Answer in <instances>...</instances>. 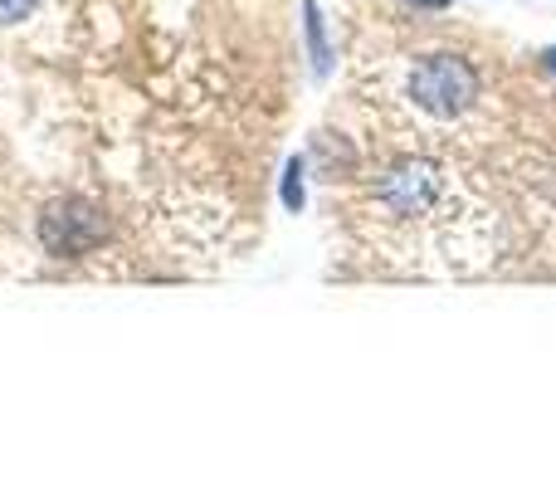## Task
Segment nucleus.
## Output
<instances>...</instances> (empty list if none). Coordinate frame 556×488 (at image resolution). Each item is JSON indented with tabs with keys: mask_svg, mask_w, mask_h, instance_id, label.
<instances>
[{
	"mask_svg": "<svg viewBox=\"0 0 556 488\" xmlns=\"http://www.w3.org/2000/svg\"><path fill=\"white\" fill-rule=\"evenodd\" d=\"M410 98L420 113L450 123V117H459L473 108V98H479V74H473L459 54H430L425 64H415Z\"/></svg>",
	"mask_w": 556,
	"mask_h": 488,
	"instance_id": "1",
	"label": "nucleus"
},
{
	"mask_svg": "<svg viewBox=\"0 0 556 488\" xmlns=\"http://www.w3.org/2000/svg\"><path fill=\"white\" fill-rule=\"evenodd\" d=\"M103 235H108L103 211H98L93 201H84V196H64V201H54L45 211V221H39V240H45V249L59 254V259L88 254Z\"/></svg>",
	"mask_w": 556,
	"mask_h": 488,
	"instance_id": "2",
	"label": "nucleus"
},
{
	"mask_svg": "<svg viewBox=\"0 0 556 488\" xmlns=\"http://www.w3.org/2000/svg\"><path fill=\"white\" fill-rule=\"evenodd\" d=\"M381 211L395 221H410V215H430L440 201V172L430 162H401L381 176Z\"/></svg>",
	"mask_w": 556,
	"mask_h": 488,
	"instance_id": "3",
	"label": "nucleus"
},
{
	"mask_svg": "<svg viewBox=\"0 0 556 488\" xmlns=\"http://www.w3.org/2000/svg\"><path fill=\"white\" fill-rule=\"evenodd\" d=\"M303 35H307V59H313V74L327 78V74H332V39H327V25H323L317 0H303Z\"/></svg>",
	"mask_w": 556,
	"mask_h": 488,
	"instance_id": "4",
	"label": "nucleus"
},
{
	"mask_svg": "<svg viewBox=\"0 0 556 488\" xmlns=\"http://www.w3.org/2000/svg\"><path fill=\"white\" fill-rule=\"evenodd\" d=\"M283 205L288 211H303V157H293L283 172Z\"/></svg>",
	"mask_w": 556,
	"mask_h": 488,
	"instance_id": "5",
	"label": "nucleus"
},
{
	"mask_svg": "<svg viewBox=\"0 0 556 488\" xmlns=\"http://www.w3.org/2000/svg\"><path fill=\"white\" fill-rule=\"evenodd\" d=\"M39 0H0V25H20V20L35 15Z\"/></svg>",
	"mask_w": 556,
	"mask_h": 488,
	"instance_id": "6",
	"label": "nucleus"
},
{
	"mask_svg": "<svg viewBox=\"0 0 556 488\" xmlns=\"http://www.w3.org/2000/svg\"><path fill=\"white\" fill-rule=\"evenodd\" d=\"M542 64H547L552 74H556V45H552V49H542Z\"/></svg>",
	"mask_w": 556,
	"mask_h": 488,
	"instance_id": "7",
	"label": "nucleus"
},
{
	"mask_svg": "<svg viewBox=\"0 0 556 488\" xmlns=\"http://www.w3.org/2000/svg\"><path fill=\"white\" fill-rule=\"evenodd\" d=\"M415 5H425V10H444L450 0H415Z\"/></svg>",
	"mask_w": 556,
	"mask_h": 488,
	"instance_id": "8",
	"label": "nucleus"
}]
</instances>
